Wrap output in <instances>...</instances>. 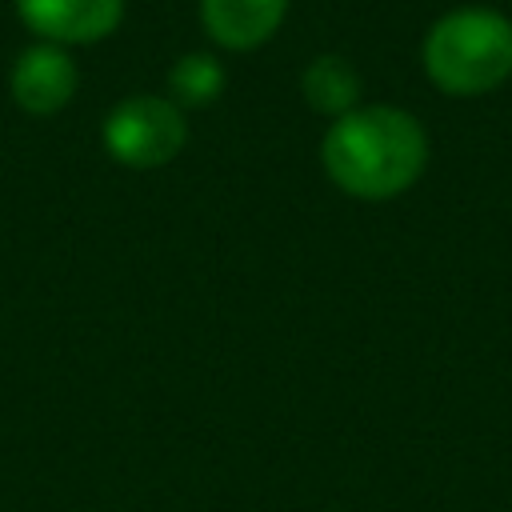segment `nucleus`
I'll use <instances>...</instances> for the list:
<instances>
[{
	"label": "nucleus",
	"mask_w": 512,
	"mask_h": 512,
	"mask_svg": "<svg viewBox=\"0 0 512 512\" xmlns=\"http://www.w3.org/2000/svg\"><path fill=\"white\" fill-rule=\"evenodd\" d=\"M320 160L340 192L356 200H392L420 180L428 136L412 112L396 104H364L332 120Z\"/></svg>",
	"instance_id": "nucleus-1"
},
{
	"label": "nucleus",
	"mask_w": 512,
	"mask_h": 512,
	"mask_svg": "<svg viewBox=\"0 0 512 512\" xmlns=\"http://www.w3.org/2000/svg\"><path fill=\"white\" fill-rule=\"evenodd\" d=\"M424 72L448 96L500 88L512 76V20L480 4L444 12L424 36Z\"/></svg>",
	"instance_id": "nucleus-2"
},
{
	"label": "nucleus",
	"mask_w": 512,
	"mask_h": 512,
	"mask_svg": "<svg viewBox=\"0 0 512 512\" xmlns=\"http://www.w3.org/2000/svg\"><path fill=\"white\" fill-rule=\"evenodd\" d=\"M100 132H104V148L116 164L160 168L184 148L188 120L164 96H128V100L112 104Z\"/></svg>",
	"instance_id": "nucleus-3"
},
{
	"label": "nucleus",
	"mask_w": 512,
	"mask_h": 512,
	"mask_svg": "<svg viewBox=\"0 0 512 512\" xmlns=\"http://www.w3.org/2000/svg\"><path fill=\"white\" fill-rule=\"evenodd\" d=\"M76 96V60L64 44H32L12 64V100L28 116H56Z\"/></svg>",
	"instance_id": "nucleus-4"
},
{
	"label": "nucleus",
	"mask_w": 512,
	"mask_h": 512,
	"mask_svg": "<svg viewBox=\"0 0 512 512\" xmlns=\"http://www.w3.org/2000/svg\"><path fill=\"white\" fill-rule=\"evenodd\" d=\"M16 12L48 44H96L116 32L124 0H16Z\"/></svg>",
	"instance_id": "nucleus-5"
},
{
	"label": "nucleus",
	"mask_w": 512,
	"mask_h": 512,
	"mask_svg": "<svg viewBox=\"0 0 512 512\" xmlns=\"http://www.w3.org/2000/svg\"><path fill=\"white\" fill-rule=\"evenodd\" d=\"M288 0H200L204 32L228 52L260 48L284 20Z\"/></svg>",
	"instance_id": "nucleus-6"
},
{
	"label": "nucleus",
	"mask_w": 512,
	"mask_h": 512,
	"mask_svg": "<svg viewBox=\"0 0 512 512\" xmlns=\"http://www.w3.org/2000/svg\"><path fill=\"white\" fill-rule=\"evenodd\" d=\"M300 88H304L308 108L320 112V116L340 120L344 112L360 108V72H356L344 56H336V52L316 56V60L304 68Z\"/></svg>",
	"instance_id": "nucleus-7"
},
{
	"label": "nucleus",
	"mask_w": 512,
	"mask_h": 512,
	"mask_svg": "<svg viewBox=\"0 0 512 512\" xmlns=\"http://www.w3.org/2000/svg\"><path fill=\"white\" fill-rule=\"evenodd\" d=\"M168 88H172V104L184 108H204L224 92V68L216 56L208 52H188L172 64L168 72Z\"/></svg>",
	"instance_id": "nucleus-8"
}]
</instances>
